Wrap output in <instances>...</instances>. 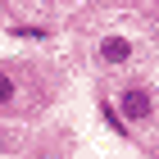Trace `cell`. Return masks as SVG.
I'll return each mask as SVG.
<instances>
[{
    "instance_id": "cell-1",
    "label": "cell",
    "mask_w": 159,
    "mask_h": 159,
    "mask_svg": "<svg viewBox=\"0 0 159 159\" xmlns=\"http://www.w3.org/2000/svg\"><path fill=\"white\" fill-rule=\"evenodd\" d=\"M118 114H123V123H150L155 118V91L150 86H123L118 91Z\"/></svg>"
},
{
    "instance_id": "cell-2",
    "label": "cell",
    "mask_w": 159,
    "mask_h": 159,
    "mask_svg": "<svg viewBox=\"0 0 159 159\" xmlns=\"http://www.w3.org/2000/svg\"><path fill=\"white\" fill-rule=\"evenodd\" d=\"M100 59L105 64H127L132 59V41L127 37H105L100 41Z\"/></svg>"
},
{
    "instance_id": "cell-3",
    "label": "cell",
    "mask_w": 159,
    "mask_h": 159,
    "mask_svg": "<svg viewBox=\"0 0 159 159\" xmlns=\"http://www.w3.org/2000/svg\"><path fill=\"white\" fill-rule=\"evenodd\" d=\"M9 100H14V77L0 73V105H9Z\"/></svg>"
},
{
    "instance_id": "cell-4",
    "label": "cell",
    "mask_w": 159,
    "mask_h": 159,
    "mask_svg": "<svg viewBox=\"0 0 159 159\" xmlns=\"http://www.w3.org/2000/svg\"><path fill=\"white\" fill-rule=\"evenodd\" d=\"M0 150H5V132H0Z\"/></svg>"
},
{
    "instance_id": "cell-5",
    "label": "cell",
    "mask_w": 159,
    "mask_h": 159,
    "mask_svg": "<svg viewBox=\"0 0 159 159\" xmlns=\"http://www.w3.org/2000/svg\"><path fill=\"white\" fill-rule=\"evenodd\" d=\"M155 23H159V9H155Z\"/></svg>"
},
{
    "instance_id": "cell-6",
    "label": "cell",
    "mask_w": 159,
    "mask_h": 159,
    "mask_svg": "<svg viewBox=\"0 0 159 159\" xmlns=\"http://www.w3.org/2000/svg\"><path fill=\"white\" fill-rule=\"evenodd\" d=\"M41 5H50V0H41Z\"/></svg>"
}]
</instances>
